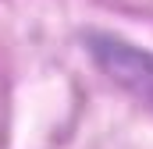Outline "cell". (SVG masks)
<instances>
[{"instance_id": "cell-1", "label": "cell", "mask_w": 153, "mask_h": 149, "mask_svg": "<svg viewBox=\"0 0 153 149\" xmlns=\"http://www.w3.org/2000/svg\"><path fill=\"white\" fill-rule=\"evenodd\" d=\"M82 46L93 57V64L117 89H125L135 103L153 110V50L135 46V43L114 36V32H103V29H89L82 36Z\"/></svg>"}]
</instances>
